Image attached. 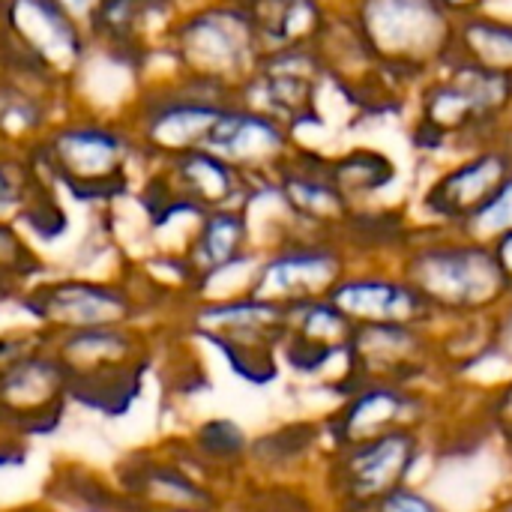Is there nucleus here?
Listing matches in <instances>:
<instances>
[{
  "label": "nucleus",
  "instance_id": "1",
  "mask_svg": "<svg viewBox=\"0 0 512 512\" xmlns=\"http://www.w3.org/2000/svg\"><path fill=\"white\" fill-rule=\"evenodd\" d=\"M48 342L69 375L72 402L102 414H120L141 396L144 372L153 360V342L141 324L63 333Z\"/></svg>",
  "mask_w": 512,
  "mask_h": 512
},
{
  "label": "nucleus",
  "instance_id": "2",
  "mask_svg": "<svg viewBox=\"0 0 512 512\" xmlns=\"http://www.w3.org/2000/svg\"><path fill=\"white\" fill-rule=\"evenodd\" d=\"M432 429H396L324 456L315 486L324 512H369L387 492L414 483L435 447Z\"/></svg>",
  "mask_w": 512,
  "mask_h": 512
},
{
  "label": "nucleus",
  "instance_id": "3",
  "mask_svg": "<svg viewBox=\"0 0 512 512\" xmlns=\"http://www.w3.org/2000/svg\"><path fill=\"white\" fill-rule=\"evenodd\" d=\"M192 333L213 345L234 378L249 387L282 381L279 345L288 327V309L255 294L204 300L192 312Z\"/></svg>",
  "mask_w": 512,
  "mask_h": 512
},
{
  "label": "nucleus",
  "instance_id": "4",
  "mask_svg": "<svg viewBox=\"0 0 512 512\" xmlns=\"http://www.w3.org/2000/svg\"><path fill=\"white\" fill-rule=\"evenodd\" d=\"M405 279L423 294L438 324L489 318L512 297L492 246L477 240L414 252L405 267Z\"/></svg>",
  "mask_w": 512,
  "mask_h": 512
},
{
  "label": "nucleus",
  "instance_id": "5",
  "mask_svg": "<svg viewBox=\"0 0 512 512\" xmlns=\"http://www.w3.org/2000/svg\"><path fill=\"white\" fill-rule=\"evenodd\" d=\"M450 390H429V387H414V384H399V381L363 378L357 387H351L339 402H333L318 417L324 450L333 453V450L372 441L396 429L438 432Z\"/></svg>",
  "mask_w": 512,
  "mask_h": 512
},
{
  "label": "nucleus",
  "instance_id": "6",
  "mask_svg": "<svg viewBox=\"0 0 512 512\" xmlns=\"http://www.w3.org/2000/svg\"><path fill=\"white\" fill-rule=\"evenodd\" d=\"M72 405V387L51 342L42 336L0 369V429L30 441L60 426Z\"/></svg>",
  "mask_w": 512,
  "mask_h": 512
},
{
  "label": "nucleus",
  "instance_id": "7",
  "mask_svg": "<svg viewBox=\"0 0 512 512\" xmlns=\"http://www.w3.org/2000/svg\"><path fill=\"white\" fill-rule=\"evenodd\" d=\"M33 327L51 339L63 333H81L96 327L138 324L141 303L126 285L99 279H54L18 294Z\"/></svg>",
  "mask_w": 512,
  "mask_h": 512
},
{
  "label": "nucleus",
  "instance_id": "8",
  "mask_svg": "<svg viewBox=\"0 0 512 512\" xmlns=\"http://www.w3.org/2000/svg\"><path fill=\"white\" fill-rule=\"evenodd\" d=\"M138 512H162L177 507H228L231 492L216 486L180 447H156L132 453L114 474Z\"/></svg>",
  "mask_w": 512,
  "mask_h": 512
},
{
  "label": "nucleus",
  "instance_id": "9",
  "mask_svg": "<svg viewBox=\"0 0 512 512\" xmlns=\"http://www.w3.org/2000/svg\"><path fill=\"white\" fill-rule=\"evenodd\" d=\"M351 357L360 378L399 381L429 390L453 387L441 360L435 327H414V324L357 327Z\"/></svg>",
  "mask_w": 512,
  "mask_h": 512
},
{
  "label": "nucleus",
  "instance_id": "10",
  "mask_svg": "<svg viewBox=\"0 0 512 512\" xmlns=\"http://www.w3.org/2000/svg\"><path fill=\"white\" fill-rule=\"evenodd\" d=\"M345 264L333 249L324 246H294L267 258L255 276L249 294L270 300L282 309L324 300L342 282Z\"/></svg>",
  "mask_w": 512,
  "mask_h": 512
},
{
  "label": "nucleus",
  "instance_id": "11",
  "mask_svg": "<svg viewBox=\"0 0 512 512\" xmlns=\"http://www.w3.org/2000/svg\"><path fill=\"white\" fill-rule=\"evenodd\" d=\"M330 300L357 324H414L435 327L438 318L423 300V294L402 276L387 273H345L333 288Z\"/></svg>",
  "mask_w": 512,
  "mask_h": 512
},
{
  "label": "nucleus",
  "instance_id": "12",
  "mask_svg": "<svg viewBox=\"0 0 512 512\" xmlns=\"http://www.w3.org/2000/svg\"><path fill=\"white\" fill-rule=\"evenodd\" d=\"M324 438L318 420L282 423L252 438L246 480L261 486H285L318 474L324 462Z\"/></svg>",
  "mask_w": 512,
  "mask_h": 512
},
{
  "label": "nucleus",
  "instance_id": "13",
  "mask_svg": "<svg viewBox=\"0 0 512 512\" xmlns=\"http://www.w3.org/2000/svg\"><path fill=\"white\" fill-rule=\"evenodd\" d=\"M54 159L78 195L114 192L123 171V141L108 129H69L54 141Z\"/></svg>",
  "mask_w": 512,
  "mask_h": 512
},
{
  "label": "nucleus",
  "instance_id": "14",
  "mask_svg": "<svg viewBox=\"0 0 512 512\" xmlns=\"http://www.w3.org/2000/svg\"><path fill=\"white\" fill-rule=\"evenodd\" d=\"M180 447L225 492H234L237 486L246 483L252 435L237 420H231V417H210V420L198 423L180 441Z\"/></svg>",
  "mask_w": 512,
  "mask_h": 512
},
{
  "label": "nucleus",
  "instance_id": "15",
  "mask_svg": "<svg viewBox=\"0 0 512 512\" xmlns=\"http://www.w3.org/2000/svg\"><path fill=\"white\" fill-rule=\"evenodd\" d=\"M6 15L21 45L42 63L72 66L81 54L72 15L57 0H9Z\"/></svg>",
  "mask_w": 512,
  "mask_h": 512
},
{
  "label": "nucleus",
  "instance_id": "16",
  "mask_svg": "<svg viewBox=\"0 0 512 512\" xmlns=\"http://www.w3.org/2000/svg\"><path fill=\"white\" fill-rule=\"evenodd\" d=\"M252 24L243 12H207L183 30V51L192 66L216 72L237 69L252 48Z\"/></svg>",
  "mask_w": 512,
  "mask_h": 512
},
{
  "label": "nucleus",
  "instance_id": "17",
  "mask_svg": "<svg viewBox=\"0 0 512 512\" xmlns=\"http://www.w3.org/2000/svg\"><path fill=\"white\" fill-rule=\"evenodd\" d=\"M243 246H246V222L237 213L219 210L210 213L189 249V276L204 288L225 270L243 261Z\"/></svg>",
  "mask_w": 512,
  "mask_h": 512
},
{
  "label": "nucleus",
  "instance_id": "18",
  "mask_svg": "<svg viewBox=\"0 0 512 512\" xmlns=\"http://www.w3.org/2000/svg\"><path fill=\"white\" fill-rule=\"evenodd\" d=\"M48 501L75 512H138L117 480H105L81 465H63L54 471Z\"/></svg>",
  "mask_w": 512,
  "mask_h": 512
},
{
  "label": "nucleus",
  "instance_id": "19",
  "mask_svg": "<svg viewBox=\"0 0 512 512\" xmlns=\"http://www.w3.org/2000/svg\"><path fill=\"white\" fill-rule=\"evenodd\" d=\"M276 144H279V132L267 120L249 117V114H219L213 126L207 129L201 147H210L213 153H222V156L243 159V156L264 153Z\"/></svg>",
  "mask_w": 512,
  "mask_h": 512
},
{
  "label": "nucleus",
  "instance_id": "20",
  "mask_svg": "<svg viewBox=\"0 0 512 512\" xmlns=\"http://www.w3.org/2000/svg\"><path fill=\"white\" fill-rule=\"evenodd\" d=\"M498 174H501V165H498L495 156H486V159L462 168L459 174H450L438 186V198H441L438 210H444L450 216H462L465 213V219H471V213L480 210L495 195L489 189H495V177Z\"/></svg>",
  "mask_w": 512,
  "mask_h": 512
},
{
  "label": "nucleus",
  "instance_id": "21",
  "mask_svg": "<svg viewBox=\"0 0 512 512\" xmlns=\"http://www.w3.org/2000/svg\"><path fill=\"white\" fill-rule=\"evenodd\" d=\"M255 33L270 42H291L312 30L318 15L312 0H252L243 12Z\"/></svg>",
  "mask_w": 512,
  "mask_h": 512
},
{
  "label": "nucleus",
  "instance_id": "22",
  "mask_svg": "<svg viewBox=\"0 0 512 512\" xmlns=\"http://www.w3.org/2000/svg\"><path fill=\"white\" fill-rule=\"evenodd\" d=\"M180 180L186 186V195L198 201V207H222V201L234 192V171L225 159L213 153H186L180 159Z\"/></svg>",
  "mask_w": 512,
  "mask_h": 512
},
{
  "label": "nucleus",
  "instance_id": "23",
  "mask_svg": "<svg viewBox=\"0 0 512 512\" xmlns=\"http://www.w3.org/2000/svg\"><path fill=\"white\" fill-rule=\"evenodd\" d=\"M474 420L512 465V375L477 393Z\"/></svg>",
  "mask_w": 512,
  "mask_h": 512
},
{
  "label": "nucleus",
  "instance_id": "24",
  "mask_svg": "<svg viewBox=\"0 0 512 512\" xmlns=\"http://www.w3.org/2000/svg\"><path fill=\"white\" fill-rule=\"evenodd\" d=\"M483 363L495 366L501 372V381L512 375V297L498 312L489 315V345H486V354L474 363V369H480Z\"/></svg>",
  "mask_w": 512,
  "mask_h": 512
},
{
  "label": "nucleus",
  "instance_id": "25",
  "mask_svg": "<svg viewBox=\"0 0 512 512\" xmlns=\"http://www.w3.org/2000/svg\"><path fill=\"white\" fill-rule=\"evenodd\" d=\"M36 270H39V264L30 255V249L0 222V279L18 291Z\"/></svg>",
  "mask_w": 512,
  "mask_h": 512
},
{
  "label": "nucleus",
  "instance_id": "26",
  "mask_svg": "<svg viewBox=\"0 0 512 512\" xmlns=\"http://www.w3.org/2000/svg\"><path fill=\"white\" fill-rule=\"evenodd\" d=\"M369 512H450V507L414 480L387 492Z\"/></svg>",
  "mask_w": 512,
  "mask_h": 512
},
{
  "label": "nucleus",
  "instance_id": "27",
  "mask_svg": "<svg viewBox=\"0 0 512 512\" xmlns=\"http://www.w3.org/2000/svg\"><path fill=\"white\" fill-rule=\"evenodd\" d=\"M42 339V333L36 327H24V330H3L0 333V369L9 366L15 357H21L30 345H36Z\"/></svg>",
  "mask_w": 512,
  "mask_h": 512
},
{
  "label": "nucleus",
  "instance_id": "28",
  "mask_svg": "<svg viewBox=\"0 0 512 512\" xmlns=\"http://www.w3.org/2000/svg\"><path fill=\"white\" fill-rule=\"evenodd\" d=\"M492 252H495V258H498V264H501V270H504V276H507L512 288V231H507L504 237H498L492 243Z\"/></svg>",
  "mask_w": 512,
  "mask_h": 512
},
{
  "label": "nucleus",
  "instance_id": "29",
  "mask_svg": "<svg viewBox=\"0 0 512 512\" xmlns=\"http://www.w3.org/2000/svg\"><path fill=\"white\" fill-rule=\"evenodd\" d=\"M0 512H63L57 504H51L48 498L39 501H24V504H12V507H0Z\"/></svg>",
  "mask_w": 512,
  "mask_h": 512
},
{
  "label": "nucleus",
  "instance_id": "30",
  "mask_svg": "<svg viewBox=\"0 0 512 512\" xmlns=\"http://www.w3.org/2000/svg\"><path fill=\"white\" fill-rule=\"evenodd\" d=\"M57 3H60L69 15H81V12H84V15L93 18V12L99 9L102 0H57Z\"/></svg>",
  "mask_w": 512,
  "mask_h": 512
},
{
  "label": "nucleus",
  "instance_id": "31",
  "mask_svg": "<svg viewBox=\"0 0 512 512\" xmlns=\"http://www.w3.org/2000/svg\"><path fill=\"white\" fill-rule=\"evenodd\" d=\"M486 512H512V489H507L501 498H495V501L489 504V510Z\"/></svg>",
  "mask_w": 512,
  "mask_h": 512
},
{
  "label": "nucleus",
  "instance_id": "32",
  "mask_svg": "<svg viewBox=\"0 0 512 512\" xmlns=\"http://www.w3.org/2000/svg\"><path fill=\"white\" fill-rule=\"evenodd\" d=\"M162 512H228V507H177V510H162Z\"/></svg>",
  "mask_w": 512,
  "mask_h": 512
},
{
  "label": "nucleus",
  "instance_id": "33",
  "mask_svg": "<svg viewBox=\"0 0 512 512\" xmlns=\"http://www.w3.org/2000/svg\"><path fill=\"white\" fill-rule=\"evenodd\" d=\"M12 291H15V288H9V285L0 279V303H3V297H6V294H12Z\"/></svg>",
  "mask_w": 512,
  "mask_h": 512
},
{
  "label": "nucleus",
  "instance_id": "34",
  "mask_svg": "<svg viewBox=\"0 0 512 512\" xmlns=\"http://www.w3.org/2000/svg\"><path fill=\"white\" fill-rule=\"evenodd\" d=\"M447 3H453V6H465V3H480V0H447Z\"/></svg>",
  "mask_w": 512,
  "mask_h": 512
}]
</instances>
